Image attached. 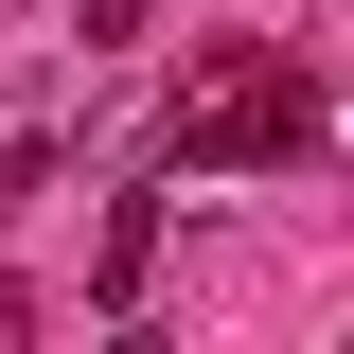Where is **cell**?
Returning <instances> with one entry per match:
<instances>
[{
  "instance_id": "1",
  "label": "cell",
  "mask_w": 354,
  "mask_h": 354,
  "mask_svg": "<svg viewBox=\"0 0 354 354\" xmlns=\"http://www.w3.org/2000/svg\"><path fill=\"white\" fill-rule=\"evenodd\" d=\"M319 142H337V106H319L283 53H248V36H230L213 88L177 106V160H319Z\"/></svg>"
},
{
  "instance_id": "2",
  "label": "cell",
  "mask_w": 354,
  "mask_h": 354,
  "mask_svg": "<svg viewBox=\"0 0 354 354\" xmlns=\"http://www.w3.org/2000/svg\"><path fill=\"white\" fill-rule=\"evenodd\" d=\"M142 283H160V195H124V213L88 230V301H106V319H142Z\"/></svg>"
},
{
  "instance_id": "3",
  "label": "cell",
  "mask_w": 354,
  "mask_h": 354,
  "mask_svg": "<svg viewBox=\"0 0 354 354\" xmlns=\"http://www.w3.org/2000/svg\"><path fill=\"white\" fill-rule=\"evenodd\" d=\"M71 36H88V53H124V36H142V0H71Z\"/></svg>"
}]
</instances>
